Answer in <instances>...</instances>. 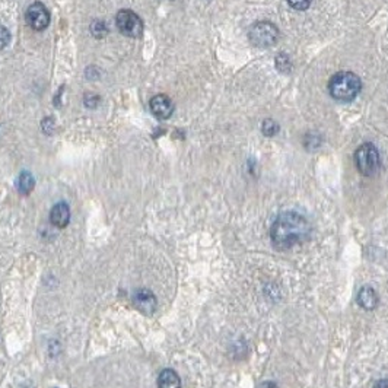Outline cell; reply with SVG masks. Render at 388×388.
I'll return each instance as SVG.
<instances>
[{"label":"cell","instance_id":"15","mask_svg":"<svg viewBox=\"0 0 388 388\" xmlns=\"http://www.w3.org/2000/svg\"><path fill=\"white\" fill-rule=\"evenodd\" d=\"M90 31H92V34L95 36H104L107 34V27H105V24L104 22H101V21H95L92 25H90Z\"/></svg>","mask_w":388,"mask_h":388},{"label":"cell","instance_id":"5","mask_svg":"<svg viewBox=\"0 0 388 388\" xmlns=\"http://www.w3.org/2000/svg\"><path fill=\"white\" fill-rule=\"evenodd\" d=\"M116 22L121 34L132 38H139L143 32V24L142 19L136 15L133 10L121 9L116 16Z\"/></svg>","mask_w":388,"mask_h":388},{"label":"cell","instance_id":"7","mask_svg":"<svg viewBox=\"0 0 388 388\" xmlns=\"http://www.w3.org/2000/svg\"><path fill=\"white\" fill-rule=\"evenodd\" d=\"M133 305L144 316H152L156 311L158 301L154 292H151L149 289H140L133 295Z\"/></svg>","mask_w":388,"mask_h":388},{"label":"cell","instance_id":"11","mask_svg":"<svg viewBox=\"0 0 388 388\" xmlns=\"http://www.w3.org/2000/svg\"><path fill=\"white\" fill-rule=\"evenodd\" d=\"M158 388H181V379L178 374L172 369L162 371L158 379Z\"/></svg>","mask_w":388,"mask_h":388},{"label":"cell","instance_id":"18","mask_svg":"<svg viewBox=\"0 0 388 388\" xmlns=\"http://www.w3.org/2000/svg\"><path fill=\"white\" fill-rule=\"evenodd\" d=\"M305 139H307V140H305V147L309 149V151H314L316 147L320 146V139H317V136L308 135Z\"/></svg>","mask_w":388,"mask_h":388},{"label":"cell","instance_id":"16","mask_svg":"<svg viewBox=\"0 0 388 388\" xmlns=\"http://www.w3.org/2000/svg\"><path fill=\"white\" fill-rule=\"evenodd\" d=\"M312 0H288L289 6L295 10H307Z\"/></svg>","mask_w":388,"mask_h":388},{"label":"cell","instance_id":"1","mask_svg":"<svg viewBox=\"0 0 388 388\" xmlns=\"http://www.w3.org/2000/svg\"><path fill=\"white\" fill-rule=\"evenodd\" d=\"M311 236V224L297 212H283L273 222L270 238L278 250H289L307 243Z\"/></svg>","mask_w":388,"mask_h":388},{"label":"cell","instance_id":"19","mask_svg":"<svg viewBox=\"0 0 388 388\" xmlns=\"http://www.w3.org/2000/svg\"><path fill=\"white\" fill-rule=\"evenodd\" d=\"M43 126H44V133H47V135H51L53 133V127H54V121L51 120V118H47V120H44V123H43Z\"/></svg>","mask_w":388,"mask_h":388},{"label":"cell","instance_id":"9","mask_svg":"<svg viewBox=\"0 0 388 388\" xmlns=\"http://www.w3.org/2000/svg\"><path fill=\"white\" fill-rule=\"evenodd\" d=\"M50 220L51 224L57 228H64L67 226L69 220H70V209L66 203H57L54 208L51 209L50 212Z\"/></svg>","mask_w":388,"mask_h":388},{"label":"cell","instance_id":"10","mask_svg":"<svg viewBox=\"0 0 388 388\" xmlns=\"http://www.w3.org/2000/svg\"><path fill=\"white\" fill-rule=\"evenodd\" d=\"M358 304L363 309H374L378 305V295L377 292L369 286H365L359 290L358 293Z\"/></svg>","mask_w":388,"mask_h":388},{"label":"cell","instance_id":"20","mask_svg":"<svg viewBox=\"0 0 388 388\" xmlns=\"http://www.w3.org/2000/svg\"><path fill=\"white\" fill-rule=\"evenodd\" d=\"M260 388H279L274 382H271V381H266V382H263L262 387Z\"/></svg>","mask_w":388,"mask_h":388},{"label":"cell","instance_id":"17","mask_svg":"<svg viewBox=\"0 0 388 388\" xmlns=\"http://www.w3.org/2000/svg\"><path fill=\"white\" fill-rule=\"evenodd\" d=\"M10 43V32L8 28L0 27V50Z\"/></svg>","mask_w":388,"mask_h":388},{"label":"cell","instance_id":"6","mask_svg":"<svg viewBox=\"0 0 388 388\" xmlns=\"http://www.w3.org/2000/svg\"><path fill=\"white\" fill-rule=\"evenodd\" d=\"M25 18H27L28 25L34 31H43L50 24V13H48V10H47L44 5L40 3V2L32 3L28 8Z\"/></svg>","mask_w":388,"mask_h":388},{"label":"cell","instance_id":"3","mask_svg":"<svg viewBox=\"0 0 388 388\" xmlns=\"http://www.w3.org/2000/svg\"><path fill=\"white\" fill-rule=\"evenodd\" d=\"M355 161L356 167L365 177H372L379 171L381 167V158H379L378 149L375 147V144L372 143H363L358 147L356 154H355Z\"/></svg>","mask_w":388,"mask_h":388},{"label":"cell","instance_id":"13","mask_svg":"<svg viewBox=\"0 0 388 388\" xmlns=\"http://www.w3.org/2000/svg\"><path fill=\"white\" fill-rule=\"evenodd\" d=\"M279 130H280L279 124H278L274 120L267 118V120H264V121H263L262 132L264 136H267V137H273V136H276L278 133H279Z\"/></svg>","mask_w":388,"mask_h":388},{"label":"cell","instance_id":"8","mask_svg":"<svg viewBox=\"0 0 388 388\" xmlns=\"http://www.w3.org/2000/svg\"><path fill=\"white\" fill-rule=\"evenodd\" d=\"M151 111L161 120L170 118L174 113V104L167 95H156L151 100Z\"/></svg>","mask_w":388,"mask_h":388},{"label":"cell","instance_id":"2","mask_svg":"<svg viewBox=\"0 0 388 388\" xmlns=\"http://www.w3.org/2000/svg\"><path fill=\"white\" fill-rule=\"evenodd\" d=\"M362 89V82L358 75L352 72H339L328 82V92L336 101L350 102Z\"/></svg>","mask_w":388,"mask_h":388},{"label":"cell","instance_id":"21","mask_svg":"<svg viewBox=\"0 0 388 388\" xmlns=\"http://www.w3.org/2000/svg\"><path fill=\"white\" fill-rule=\"evenodd\" d=\"M375 388H388V379H382L375 385Z\"/></svg>","mask_w":388,"mask_h":388},{"label":"cell","instance_id":"14","mask_svg":"<svg viewBox=\"0 0 388 388\" xmlns=\"http://www.w3.org/2000/svg\"><path fill=\"white\" fill-rule=\"evenodd\" d=\"M276 67L279 69L280 72L289 73L292 70V60L288 54H279L276 57Z\"/></svg>","mask_w":388,"mask_h":388},{"label":"cell","instance_id":"4","mask_svg":"<svg viewBox=\"0 0 388 388\" xmlns=\"http://www.w3.org/2000/svg\"><path fill=\"white\" fill-rule=\"evenodd\" d=\"M279 36L280 32L278 27L274 24L269 22V21L255 22L248 31V38H250L251 44L258 47V48L273 47L279 41Z\"/></svg>","mask_w":388,"mask_h":388},{"label":"cell","instance_id":"12","mask_svg":"<svg viewBox=\"0 0 388 388\" xmlns=\"http://www.w3.org/2000/svg\"><path fill=\"white\" fill-rule=\"evenodd\" d=\"M34 186H35V181H34V177L31 175V172H21L18 180L19 193H21L22 196H28V194L34 190Z\"/></svg>","mask_w":388,"mask_h":388}]
</instances>
